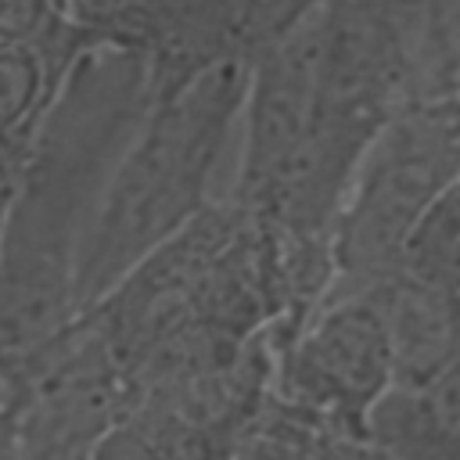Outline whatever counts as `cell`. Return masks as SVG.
Returning a JSON list of instances; mask_svg holds the SVG:
<instances>
[{"label":"cell","instance_id":"cell-1","mask_svg":"<svg viewBox=\"0 0 460 460\" xmlns=\"http://www.w3.org/2000/svg\"><path fill=\"white\" fill-rule=\"evenodd\" d=\"M151 90L147 58L115 32L68 68L0 219V359L32 352L75 320L86 230Z\"/></svg>","mask_w":460,"mask_h":460},{"label":"cell","instance_id":"cell-2","mask_svg":"<svg viewBox=\"0 0 460 460\" xmlns=\"http://www.w3.org/2000/svg\"><path fill=\"white\" fill-rule=\"evenodd\" d=\"M244 83L248 65L212 58L151 90L93 208L75 277V316L104 302L144 259L212 208L208 190L241 122Z\"/></svg>","mask_w":460,"mask_h":460},{"label":"cell","instance_id":"cell-3","mask_svg":"<svg viewBox=\"0 0 460 460\" xmlns=\"http://www.w3.org/2000/svg\"><path fill=\"white\" fill-rule=\"evenodd\" d=\"M449 183H456L453 93L395 111L370 140L331 230V284L323 298L359 295L392 280L406 230Z\"/></svg>","mask_w":460,"mask_h":460},{"label":"cell","instance_id":"cell-4","mask_svg":"<svg viewBox=\"0 0 460 460\" xmlns=\"http://www.w3.org/2000/svg\"><path fill=\"white\" fill-rule=\"evenodd\" d=\"M395 381L385 316L370 291L323 298L277 349L270 395L359 438L367 410Z\"/></svg>","mask_w":460,"mask_h":460},{"label":"cell","instance_id":"cell-5","mask_svg":"<svg viewBox=\"0 0 460 460\" xmlns=\"http://www.w3.org/2000/svg\"><path fill=\"white\" fill-rule=\"evenodd\" d=\"M359 442L381 460H460V367L431 381H392L367 410Z\"/></svg>","mask_w":460,"mask_h":460},{"label":"cell","instance_id":"cell-6","mask_svg":"<svg viewBox=\"0 0 460 460\" xmlns=\"http://www.w3.org/2000/svg\"><path fill=\"white\" fill-rule=\"evenodd\" d=\"M392 349V374L395 381H431L453 367L456 345H460V298H446L435 291H424L417 284H406L399 277L370 288Z\"/></svg>","mask_w":460,"mask_h":460},{"label":"cell","instance_id":"cell-7","mask_svg":"<svg viewBox=\"0 0 460 460\" xmlns=\"http://www.w3.org/2000/svg\"><path fill=\"white\" fill-rule=\"evenodd\" d=\"M456 255H460V194L456 183H449L406 230L395 255V277L424 291L460 298Z\"/></svg>","mask_w":460,"mask_h":460},{"label":"cell","instance_id":"cell-8","mask_svg":"<svg viewBox=\"0 0 460 460\" xmlns=\"http://www.w3.org/2000/svg\"><path fill=\"white\" fill-rule=\"evenodd\" d=\"M352 442L359 438L341 435L316 417L266 395L252 424L241 431L230 460H345Z\"/></svg>","mask_w":460,"mask_h":460},{"label":"cell","instance_id":"cell-9","mask_svg":"<svg viewBox=\"0 0 460 460\" xmlns=\"http://www.w3.org/2000/svg\"><path fill=\"white\" fill-rule=\"evenodd\" d=\"M11 183H14V176L0 172V219H4V208H7V198H11Z\"/></svg>","mask_w":460,"mask_h":460}]
</instances>
